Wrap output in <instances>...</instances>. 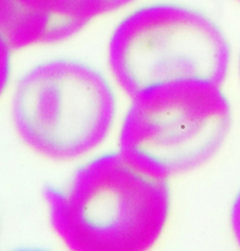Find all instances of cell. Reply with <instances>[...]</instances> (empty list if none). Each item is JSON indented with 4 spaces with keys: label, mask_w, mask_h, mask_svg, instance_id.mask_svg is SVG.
Masks as SVG:
<instances>
[{
    "label": "cell",
    "mask_w": 240,
    "mask_h": 251,
    "mask_svg": "<svg viewBox=\"0 0 240 251\" xmlns=\"http://www.w3.org/2000/svg\"><path fill=\"white\" fill-rule=\"evenodd\" d=\"M53 231L68 251H150L167 225L169 180L137 167L118 150L79 162L43 189Z\"/></svg>",
    "instance_id": "6da1fadb"
},
{
    "label": "cell",
    "mask_w": 240,
    "mask_h": 251,
    "mask_svg": "<svg viewBox=\"0 0 240 251\" xmlns=\"http://www.w3.org/2000/svg\"><path fill=\"white\" fill-rule=\"evenodd\" d=\"M11 111L16 134L34 154L53 162L79 163L105 144L117 105L113 87L96 68L54 58L22 76Z\"/></svg>",
    "instance_id": "7a4b0ae2"
},
{
    "label": "cell",
    "mask_w": 240,
    "mask_h": 251,
    "mask_svg": "<svg viewBox=\"0 0 240 251\" xmlns=\"http://www.w3.org/2000/svg\"><path fill=\"white\" fill-rule=\"evenodd\" d=\"M118 148L147 174L169 180L209 162L224 145L233 111L221 85L183 80L132 98Z\"/></svg>",
    "instance_id": "3957f363"
},
{
    "label": "cell",
    "mask_w": 240,
    "mask_h": 251,
    "mask_svg": "<svg viewBox=\"0 0 240 251\" xmlns=\"http://www.w3.org/2000/svg\"><path fill=\"white\" fill-rule=\"evenodd\" d=\"M231 57L229 41L216 22L176 3H155L132 11L116 25L108 49L112 74L132 98L176 81L222 85Z\"/></svg>",
    "instance_id": "277c9868"
},
{
    "label": "cell",
    "mask_w": 240,
    "mask_h": 251,
    "mask_svg": "<svg viewBox=\"0 0 240 251\" xmlns=\"http://www.w3.org/2000/svg\"><path fill=\"white\" fill-rule=\"evenodd\" d=\"M136 0H0V18L13 50L66 41L90 22Z\"/></svg>",
    "instance_id": "5b68a950"
},
{
    "label": "cell",
    "mask_w": 240,
    "mask_h": 251,
    "mask_svg": "<svg viewBox=\"0 0 240 251\" xmlns=\"http://www.w3.org/2000/svg\"><path fill=\"white\" fill-rule=\"evenodd\" d=\"M11 46L0 37V97L7 88L11 72Z\"/></svg>",
    "instance_id": "8992f818"
},
{
    "label": "cell",
    "mask_w": 240,
    "mask_h": 251,
    "mask_svg": "<svg viewBox=\"0 0 240 251\" xmlns=\"http://www.w3.org/2000/svg\"><path fill=\"white\" fill-rule=\"evenodd\" d=\"M230 224L234 238L240 250V190L233 201L230 212Z\"/></svg>",
    "instance_id": "52a82bcc"
},
{
    "label": "cell",
    "mask_w": 240,
    "mask_h": 251,
    "mask_svg": "<svg viewBox=\"0 0 240 251\" xmlns=\"http://www.w3.org/2000/svg\"><path fill=\"white\" fill-rule=\"evenodd\" d=\"M11 251H48L39 248H20V249H16Z\"/></svg>",
    "instance_id": "ba28073f"
},
{
    "label": "cell",
    "mask_w": 240,
    "mask_h": 251,
    "mask_svg": "<svg viewBox=\"0 0 240 251\" xmlns=\"http://www.w3.org/2000/svg\"><path fill=\"white\" fill-rule=\"evenodd\" d=\"M0 230H1V227H0Z\"/></svg>",
    "instance_id": "9c48e42d"
},
{
    "label": "cell",
    "mask_w": 240,
    "mask_h": 251,
    "mask_svg": "<svg viewBox=\"0 0 240 251\" xmlns=\"http://www.w3.org/2000/svg\"></svg>",
    "instance_id": "30bf717a"
},
{
    "label": "cell",
    "mask_w": 240,
    "mask_h": 251,
    "mask_svg": "<svg viewBox=\"0 0 240 251\" xmlns=\"http://www.w3.org/2000/svg\"><path fill=\"white\" fill-rule=\"evenodd\" d=\"M239 1H240V0H239Z\"/></svg>",
    "instance_id": "8fae6325"
}]
</instances>
